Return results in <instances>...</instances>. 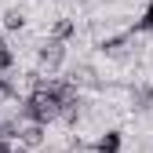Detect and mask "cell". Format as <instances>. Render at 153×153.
<instances>
[{"label":"cell","mask_w":153,"mask_h":153,"mask_svg":"<svg viewBox=\"0 0 153 153\" xmlns=\"http://www.w3.org/2000/svg\"><path fill=\"white\" fill-rule=\"evenodd\" d=\"M131 109L135 113H149L153 109V84L149 80H139L131 88Z\"/></svg>","instance_id":"obj_3"},{"label":"cell","mask_w":153,"mask_h":153,"mask_svg":"<svg viewBox=\"0 0 153 153\" xmlns=\"http://www.w3.org/2000/svg\"><path fill=\"white\" fill-rule=\"evenodd\" d=\"M131 33H153V0H146V7H142V15H139Z\"/></svg>","instance_id":"obj_7"},{"label":"cell","mask_w":153,"mask_h":153,"mask_svg":"<svg viewBox=\"0 0 153 153\" xmlns=\"http://www.w3.org/2000/svg\"><path fill=\"white\" fill-rule=\"evenodd\" d=\"M76 29H80V26H76V18H69V15H62V18H55V22H51V29H48V36H59V40H76Z\"/></svg>","instance_id":"obj_4"},{"label":"cell","mask_w":153,"mask_h":153,"mask_svg":"<svg viewBox=\"0 0 153 153\" xmlns=\"http://www.w3.org/2000/svg\"><path fill=\"white\" fill-rule=\"evenodd\" d=\"M26 29V11L22 7H7L4 11V33H22Z\"/></svg>","instance_id":"obj_5"},{"label":"cell","mask_w":153,"mask_h":153,"mask_svg":"<svg viewBox=\"0 0 153 153\" xmlns=\"http://www.w3.org/2000/svg\"><path fill=\"white\" fill-rule=\"evenodd\" d=\"M66 59H69V44H66V40H59V36H44V44L36 48V66L48 69L51 76L66 66Z\"/></svg>","instance_id":"obj_1"},{"label":"cell","mask_w":153,"mask_h":153,"mask_svg":"<svg viewBox=\"0 0 153 153\" xmlns=\"http://www.w3.org/2000/svg\"><path fill=\"white\" fill-rule=\"evenodd\" d=\"M15 62H18V55H15V48L7 44V36L0 33V73H15Z\"/></svg>","instance_id":"obj_6"},{"label":"cell","mask_w":153,"mask_h":153,"mask_svg":"<svg viewBox=\"0 0 153 153\" xmlns=\"http://www.w3.org/2000/svg\"><path fill=\"white\" fill-rule=\"evenodd\" d=\"M15 153H33L29 146H22V142H15Z\"/></svg>","instance_id":"obj_8"},{"label":"cell","mask_w":153,"mask_h":153,"mask_svg":"<svg viewBox=\"0 0 153 153\" xmlns=\"http://www.w3.org/2000/svg\"><path fill=\"white\" fill-rule=\"evenodd\" d=\"M120 149H124V131L120 128H109L91 142V153H120Z\"/></svg>","instance_id":"obj_2"}]
</instances>
